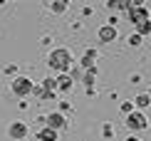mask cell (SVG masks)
Segmentation results:
<instances>
[{
	"label": "cell",
	"mask_w": 151,
	"mask_h": 141,
	"mask_svg": "<svg viewBox=\"0 0 151 141\" xmlns=\"http://www.w3.org/2000/svg\"><path fill=\"white\" fill-rule=\"evenodd\" d=\"M10 136H12V139H22V136H25V126H22V124H12V126H10Z\"/></svg>",
	"instance_id": "2"
},
{
	"label": "cell",
	"mask_w": 151,
	"mask_h": 141,
	"mask_svg": "<svg viewBox=\"0 0 151 141\" xmlns=\"http://www.w3.org/2000/svg\"><path fill=\"white\" fill-rule=\"evenodd\" d=\"M12 92L15 94H27L30 92V82L25 79V77H17V79L12 82Z\"/></svg>",
	"instance_id": "1"
},
{
	"label": "cell",
	"mask_w": 151,
	"mask_h": 141,
	"mask_svg": "<svg viewBox=\"0 0 151 141\" xmlns=\"http://www.w3.org/2000/svg\"><path fill=\"white\" fill-rule=\"evenodd\" d=\"M52 136H55V134H52V131H45V134H42V141H55Z\"/></svg>",
	"instance_id": "5"
},
{
	"label": "cell",
	"mask_w": 151,
	"mask_h": 141,
	"mask_svg": "<svg viewBox=\"0 0 151 141\" xmlns=\"http://www.w3.org/2000/svg\"><path fill=\"white\" fill-rule=\"evenodd\" d=\"M65 57H67L65 52H60V55L55 52L52 55V67H65Z\"/></svg>",
	"instance_id": "3"
},
{
	"label": "cell",
	"mask_w": 151,
	"mask_h": 141,
	"mask_svg": "<svg viewBox=\"0 0 151 141\" xmlns=\"http://www.w3.org/2000/svg\"><path fill=\"white\" fill-rule=\"evenodd\" d=\"M50 124H57V126H60V124H62V119L57 117V114H52V117H50Z\"/></svg>",
	"instance_id": "4"
}]
</instances>
